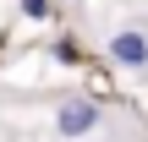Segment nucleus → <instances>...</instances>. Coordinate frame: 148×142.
Masks as SVG:
<instances>
[{"label":"nucleus","mask_w":148,"mask_h":142,"mask_svg":"<svg viewBox=\"0 0 148 142\" xmlns=\"http://www.w3.org/2000/svg\"><path fill=\"white\" fill-rule=\"evenodd\" d=\"M60 137H88L93 126H99V104H88V99H71V104H60Z\"/></svg>","instance_id":"f257e3e1"},{"label":"nucleus","mask_w":148,"mask_h":142,"mask_svg":"<svg viewBox=\"0 0 148 142\" xmlns=\"http://www.w3.org/2000/svg\"><path fill=\"white\" fill-rule=\"evenodd\" d=\"M110 60H121V66H148V38L143 33H110Z\"/></svg>","instance_id":"f03ea898"},{"label":"nucleus","mask_w":148,"mask_h":142,"mask_svg":"<svg viewBox=\"0 0 148 142\" xmlns=\"http://www.w3.org/2000/svg\"><path fill=\"white\" fill-rule=\"evenodd\" d=\"M22 11H27V16H44V11H49V0H22Z\"/></svg>","instance_id":"7ed1b4c3"}]
</instances>
